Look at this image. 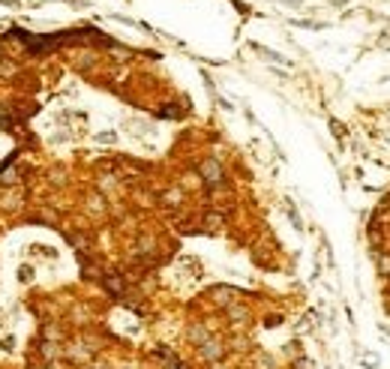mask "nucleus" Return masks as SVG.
<instances>
[{"instance_id":"4","label":"nucleus","mask_w":390,"mask_h":369,"mask_svg":"<svg viewBox=\"0 0 390 369\" xmlns=\"http://www.w3.org/2000/svg\"><path fill=\"white\" fill-rule=\"evenodd\" d=\"M102 285H105V288H108L111 294H123V282H120L117 276H108V279H105Z\"/></svg>"},{"instance_id":"6","label":"nucleus","mask_w":390,"mask_h":369,"mask_svg":"<svg viewBox=\"0 0 390 369\" xmlns=\"http://www.w3.org/2000/svg\"><path fill=\"white\" fill-rule=\"evenodd\" d=\"M294 369H309V363L306 360H294Z\"/></svg>"},{"instance_id":"3","label":"nucleus","mask_w":390,"mask_h":369,"mask_svg":"<svg viewBox=\"0 0 390 369\" xmlns=\"http://www.w3.org/2000/svg\"><path fill=\"white\" fill-rule=\"evenodd\" d=\"M69 360H72V363H87V360H90V351H84V348H69Z\"/></svg>"},{"instance_id":"1","label":"nucleus","mask_w":390,"mask_h":369,"mask_svg":"<svg viewBox=\"0 0 390 369\" xmlns=\"http://www.w3.org/2000/svg\"><path fill=\"white\" fill-rule=\"evenodd\" d=\"M198 354H201V360H204V363H219V360H222V354H225V345H222L219 339H207V342H201V345H198Z\"/></svg>"},{"instance_id":"2","label":"nucleus","mask_w":390,"mask_h":369,"mask_svg":"<svg viewBox=\"0 0 390 369\" xmlns=\"http://www.w3.org/2000/svg\"><path fill=\"white\" fill-rule=\"evenodd\" d=\"M201 174H204V180H207V183H210V186H213V183H219V180H222V168L216 165V162H213V159H207V162H204V165H201Z\"/></svg>"},{"instance_id":"7","label":"nucleus","mask_w":390,"mask_h":369,"mask_svg":"<svg viewBox=\"0 0 390 369\" xmlns=\"http://www.w3.org/2000/svg\"><path fill=\"white\" fill-rule=\"evenodd\" d=\"M36 369H42V366H36Z\"/></svg>"},{"instance_id":"5","label":"nucleus","mask_w":390,"mask_h":369,"mask_svg":"<svg viewBox=\"0 0 390 369\" xmlns=\"http://www.w3.org/2000/svg\"><path fill=\"white\" fill-rule=\"evenodd\" d=\"M228 315H231V318H246L249 312H246V309H240V306H231V309H228Z\"/></svg>"}]
</instances>
